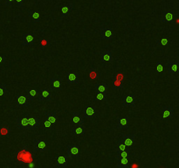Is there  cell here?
Returning <instances> with one entry per match:
<instances>
[{"label": "cell", "mask_w": 179, "mask_h": 168, "mask_svg": "<svg viewBox=\"0 0 179 168\" xmlns=\"http://www.w3.org/2000/svg\"><path fill=\"white\" fill-rule=\"evenodd\" d=\"M55 164L58 167H67L68 166L67 158L65 156H58L55 158Z\"/></svg>", "instance_id": "d6986e66"}, {"label": "cell", "mask_w": 179, "mask_h": 168, "mask_svg": "<svg viewBox=\"0 0 179 168\" xmlns=\"http://www.w3.org/2000/svg\"><path fill=\"white\" fill-rule=\"evenodd\" d=\"M28 16L32 18L33 19V23H38L40 20L39 12L36 11H28Z\"/></svg>", "instance_id": "83f0119b"}, {"label": "cell", "mask_w": 179, "mask_h": 168, "mask_svg": "<svg viewBox=\"0 0 179 168\" xmlns=\"http://www.w3.org/2000/svg\"><path fill=\"white\" fill-rule=\"evenodd\" d=\"M100 35L101 39L110 40L113 39V30L111 27H102L100 30Z\"/></svg>", "instance_id": "7a4b0ae2"}, {"label": "cell", "mask_w": 179, "mask_h": 168, "mask_svg": "<svg viewBox=\"0 0 179 168\" xmlns=\"http://www.w3.org/2000/svg\"><path fill=\"white\" fill-rule=\"evenodd\" d=\"M17 3V5L19 6V7H23L24 6V0H15Z\"/></svg>", "instance_id": "60d3db41"}, {"label": "cell", "mask_w": 179, "mask_h": 168, "mask_svg": "<svg viewBox=\"0 0 179 168\" xmlns=\"http://www.w3.org/2000/svg\"><path fill=\"white\" fill-rule=\"evenodd\" d=\"M101 60L102 63H111L113 61V54L111 50H104L101 53Z\"/></svg>", "instance_id": "3957f363"}, {"label": "cell", "mask_w": 179, "mask_h": 168, "mask_svg": "<svg viewBox=\"0 0 179 168\" xmlns=\"http://www.w3.org/2000/svg\"><path fill=\"white\" fill-rule=\"evenodd\" d=\"M72 132H73V134L74 136L83 135L85 133V127H84V125H82V126H79V127L74 128L72 130Z\"/></svg>", "instance_id": "f1b7e54d"}, {"label": "cell", "mask_w": 179, "mask_h": 168, "mask_svg": "<svg viewBox=\"0 0 179 168\" xmlns=\"http://www.w3.org/2000/svg\"><path fill=\"white\" fill-rule=\"evenodd\" d=\"M6 60V56H0V66L3 62H5Z\"/></svg>", "instance_id": "b9f144b4"}, {"label": "cell", "mask_w": 179, "mask_h": 168, "mask_svg": "<svg viewBox=\"0 0 179 168\" xmlns=\"http://www.w3.org/2000/svg\"><path fill=\"white\" fill-rule=\"evenodd\" d=\"M157 44L161 46H168L169 44V40L168 39H159L157 40Z\"/></svg>", "instance_id": "e575fe53"}, {"label": "cell", "mask_w": 179, "mask_h": 168, "mask_svg": "<svg viewBox=\"0 0 179 168\" xmlns=\"http://www.w3.org/2000/svg\"><path fill=\"white\" fill-rule=\"evenodd\" d=\"M73 124L78 125L79 126L84 125V119L79 116V112H73Z\"/></svg>", "instance_id": "603a6c76"}, {"label": "cell", "mask_w": 179, "mask_h": 168, "mask_svg": "<svg viewBox=\"0 0 179 168\" xmlns=\"http://www.w3.org/2000/svg\"><path fill=\"white\" fill-rule=\"evenodd\" d=\"M112 88L114 90H122L123 89L122 82L117 79H115L114 76H112Z\"/></svg>", "instance_id": "cb8c5ba5"}, {"label": "cell", "mask_w": 179, "mask_h": 168, "mask_svg": "<svg viewBox=\"0 0 179 168\" xmlns=\"http://www.w3.org/2000/svg\"><path fill=\"white\" fill-rule=\"evenodd\" d=\"M50 44H51V42H50L49 39H43L40 40V47L44 48V47H46V46H48Z\"/></svg>", "instance_id": "74e56055"}, {"label": "cell", "mask_w": 179, "mask_h": 168, "mask_svg": "<svg viewBox=\"0 0 179 168\" xmlns=\"http://www.w3.org/2000/svg\"><path fill=\"white\" fill-rule=\"evenodd\" d=\"M45 117H46V119H48L51 123H52V125H54L56 124V122H57V115L55 112H45Z\"/></svg>", "instance_id": "484cf974"}, {"label": "cell", "mask_w": 179, "mask_h": 168, "mask_svg": "<svg viewBox=\"0 0 179 168\" xmlns=\"http://www.w3.org/2000/svg\"><path fill=\"white\" fill-rule=\"evenodd\" d=\"M33 152H44L46 151V143L41 139H33Z\"/></svg>", "instance_id": "6da1fadb"}, {"label": "cell", "mask_w": 179, "mask_h": 168, "mask_svg": "<svg viewBox=\"0 0 179 168\" xmlns=\"http://www.w3.org/2000/svg\"><path fill=\"white\" fill-rule=\"evenodd\" d=\"M174 117V109L171 106H165L162 109V117L163 119L172 118Z\"/></svg>", "instance_id": "8fae6325"}, {"label": "cell", "mask_w": 179, "mask_h": 168, "mask_svg": "<svg viewBox=\"0 0 179 168\" xmlns=\"http://www.w3.org/2000/svg\"><path fill=\"white\" fill-rule=\"evenodd\" d=\"M95 93H107L108 85L106 83H96L94 85Z\"/></svg>", "instance_id": "d4e9b609"}, {"label": "cell", "mask_w": 179, "mask_h": 168, "mask_svg": "<svg viewBox=\"0 0 179 168\" xmlns=\"http://www.w3.org/2000/svg\"><path fill=\"white\" fill-rule=\"evenodd\" d=\"M135 1H137V0H135Z\"/></svg>", "instance_id": "f6af8a7d"}, {"label": "cell", "mask_w": 179, "mask_h": 168, "mask_svg": "<svg viewBox=\"0 0 179 168\" xmlns=\"http://www.w3.org/2000/svg\"><path fill=\"white\" fill-rule=\"evenodd\" d=\"M122 141L125 145L128 147H131L133 145H135V143H136V137L134 133H131V134H128V135H125L122 134Z\"/></svg>", "instance_id": "8992f818"}, {"label": "cell", "mask_w": 179, "mask_h": 168, "mask_svg": "<svg viewBox=\"0 0 179 168\" xmlns=\"http://www.w3.org/2000/svg\"><path fill=\"white\" fill-rule=\"evenodd\" d=\"M115 79H117V80H119V81H123V79H124V75L122 74V73H121V72H117V73H114V75H113Z\"/></svg>", "instance_id": "8d00e7d4"}, {"label": "cell", "mask_w": 179, "mask_h": 168, "mask_svg": "<svg viewBox=\"0 0 179 168\" xmlns=\"http://www.w3.org/2000/svg\"><path fill=\"white\" fill-rule=\"evenodd\" d=\"M79 156H80L79 147L74 145H70L67 146V157L74 158H79Z\"/></svg>", "instance_id": "52a82bcc"}, {"label": "cell", "mask_w": 179, "mask_h": 168, "mask_svg": "<svg viewBox=\"0 0 179 168\" xmlns=\"http://www.w3.org/2000/svg\"><path fill=\"white\" fill-rule=\"evenodd\" d=\"M0 1H1V0H0ZM0 6H1V4H0Z\"/></svg>", "instance_id": "ee69618b"}, {"label": "cell", "mask_w": 179, "mask_h": 168, "mask_svg": "<svg viewBox=\"0 0 179 168\" xmlns=\"http://www.w3.org/2000/svg\"><path fill=\"white\" fill-rule=\"evenodd\" d=\"M16 125L18 129H23V130H29L28 127V118L27 117H21L17 118Z\"/></svg>", "instance_id": "ac0fdd59"}, {"label": "cell", "mask_w": 179, "mask_h": 168, "mask_svg": "<svg viewBox=\"0 0 179 168\" xmlns=\"http://www.w3.org/2000/svg\"><path fill=\"white\" fill-rule=\"evenodd\" d=\"M107 93H96L94 99L95 101H106L107 100Z\"/></svg>", "instance_id": "1f68e13d"}, {"label": "cell", "mask_w": 179, "mask_h": 168, "mask_svg": "<svg viewBox=\"0 0 179 168\" xmlns=\"http://www.w3.org/2000/svg\"><path fill=\"white\" fill-rule=\"evenodd\" d=\"M11 129L7 126H3V125L0 126V135L1 136H8L11 133Z\"/></svg>", "instance_id": "4dcf8cb0"}, {"label": "cell", "mask_w": 179, "mask_h": 168, "mask_svg": "<svg viewBox=\"0 0 179 168\" xmlns=\"http://www.w3.org/2000/svg\"><path fill=\"white\" fill-rule=\"evenodd\" d=\"M96 117V110L93 106H86L83 110L84 118H94Z\"/></svg>", "instance_id": "ba28073f"}, {"label": "cell", "mask_w": 179, "mask_h": 168, "mask_svg": "<svg viewBox=\"0 0 179 168\" xmlns=\"http://www.w3.org/2000/svg\"><path fill=\"white\" fill-rule=\"evenodd\" d=\"M129 125V117H119L117 119V126L118 130H128Z\"/></svg>", "instance_id": "9c48e42d"}, {"label": "cell", "mask_w": 179, "mask_h": 168, "mask_svg": "<svg viewBox=\"0 0 179 168\" xmlns=\"http://www.w3.org/2000/svg\"><path fill=\"white\" fill-rule=\"evenodd\" d=\"M126 149H129V147L125 145L122 140H120L118 142V145H117V152H120V151H124Z\"/></svg>", "instance_id": "836d02e7"}, {"label": "cell", "mask_w": 179, "mask_h": 168, "mask_svg": "<svg viewBox=\"0 0 179 168\" xmlns=\"http://www.w3.org/2000/svg\"><path fill=\"white\" fill-rule=\"evenodd\" d=\"M40 91H41V89H31V90H29L27 94L28 101L29 102H33L34 97L38 96Z\"/></svg>", "instance_id": "4316f807"}, {"label": "cell", "mask_w": 179, "mask_h": 168, "mask_svg": "<svg viewBox=\"0 0 179 168\" xmlns=\"http://www.w3.org/2000/svg\"><path fill=\"white\" fill-rule=\"evenodd\" d=\"M66 81L69 84H79L80 78L77 73H67L66 74Z\"/></svg>", "instance_id": "9a60e30c"}, {"label": "cell", "mask_w": 179, "mask_h": 168, "mask_svg": "<svg viewBox=\"0 0 179 168\" xmlns=\"http://www.w3.org/2000/svg\"><path fill=\"white\" fill-rule=\"evenodd\" d=\"M88 75H89V77H90L91 80H99L101 78V72L98 69H96V68H90Z\"/></svg>", "instance_id": "7402d4cb"}, {"label": "cell", "mask_w": 179, "mask_h": 168, "mask_svg": "<svg viewBox=\"0 0 179 168\" xmlns=\"http://www.w3.org/2000/svg\"><path fill=\"white\" fill-rule=\"evenodd\" d=\"M7 94V86L6 84L0 83V96H5Z\"/></svg>", "instance_id": "d6a6232c"}, {"label": "cell", "mask_w": 179, "mask_h": 168, "mask_svg": "<svg viewBox=\"0 0 179 168\" xmlns=\"http://www.w3.org/2000/svg\"><path fill=\"white\" fill-rule=\"evenodd\" d=\"M40 125V120L38 117H30L28 118V127L29 130H36Z\"/></svg>", "instance_id": "2e32d148"}, {"label": "cell", "mask_w": 179, "mask_h": 168, "mask_svg": "<svg viewBox=\"0 0 179 168\" xmlns=\"http://www.w3.org/2000/svg\"><path fill=\"white\" fill-rule=\"evenodd\" d=\"M129 165V158H117V167L127 168Z\"/></svg>", "instance_id": "44dd1931"}, {"label": "cell", "mask_w": 179, "mask_h": 168, "mask_svg": "<svg viewBox=\"0 0 179 168\" xmlns=\"http://www.w3.org/2000/svg\"><path fill=\"white\" fill-rule=\"evenodd\" d=\"M161 22L163 23H173L174 21V12L171 11H164L162 13Z\"/></svg>", "instance_id": "4fadbf2b"}, {"label": "cell", "mask_w": 179, "mask_h": 168, "mask_svg": "<svg viewBox=\"0 0 179 168\" xmlns=\"http://www.w3.org/2000/svg\"><path fill=\"white\" fill-rule=\"evenodd\" d=\"M14 1H15V0H6V1H5V6H12V4H13Z\"/></svg>", "instance_id": "ab89813d"}, {"label": "cell", "mask_w": 179, "mask_h": 168, "mask_svg": "<svg viewBox=\"0 0 179 168\" xmlns=\"http://www.w3.org/2000/svg\"><path fill=\"white\" fill-rule=\"evenodd\" d=\"M34 43V34L33 33H24L21 37L22 46H29Z\"/></svg>", "instance_id": "277c9868"}, {"label": "cell", "mask_w": 179, "mask_h": 168, "mask_svg": "<svg viewBox=\"0 0 179 168\" xmlns=\"http://www.w3.org/2000/svg\"><path fill=\"white\" fill-rule=\"evenodd\" d=\"M117 158H129L130 157V150L129 148V149H126L124 151H120L117 152Z\"/></svg>", "instance_id": "f546056e"}, {"label": "cell", "mask_w": 179, "mask_h": 168, "mask_svg": "<svg viewBox=\"0 0 179 168\" xmlns=\"http://www.w3.org/2000/svg\"><path fill=\"white\" fill-rule=\"evenodd\" d=\"M38 96L39 102H44V101L49 102V101L52 100V92H51L50 89L46 88V89H43V90L40 91Z\"/></svg>", "instance_id": "30bf717a"}, {"label": "cell", "mask_w": 179, "mask_h": 168, "mask_svg": "<svg viewBox=\"0 0 179 168\" xmlns=\"http://www.w3.org/2000/svg\"><path fill=\"white\" fill-rule=\"evenodd\" d=\"M163 71V64H162V62L161 61H157V63H156V72L157 73V74H160V73H162Z\"/></svg>", "instance_id": "d590c367"}, {"label": "cell", "mask_w": 179, "mask_h": 168, "mask_svg": "<svg viewBox=\"0 0 179 168\" xmlns=\"http://www.w3.org/2000/svg\"><path fill=\"white\" fill-rule=\"evenodd\" d=\"M44 125H45V128H46V130H51V129H52V127H53V126H52V125H52V123H51L48 119H46V118L45 119Z\"/></svg>", "instance_id": "f35d334b"}, {"label": "cell", "mask_w": 179, "mask_h": 168, "mask_svg": "<svg viewBox=\"0 0 179 168\" xmlns=\"http://www.w3.org/2000/svg\"><path fill=\"white\" fill-rule=\"evenodd\" d=\"M74 4L73 3H69V4H67L66 6H61V17L63 18V17H66L70 11H73V9H74Z\"/></svg>", "instance_id": "ffe728a7"}, {"label": "cell", "mask_w": 179, "mask_h": 168, "mask_svg": "<svg viewBox=\"0 0 179 168\" xmlns=\"http://www.w3.org/2000/svg\"><path fill=\"white\" fill-rule=\"evenodd\" d=\"M136 104V96L134 95H125L122 99L123 107H134Z\"/></svg>", "instance_id": "5b68a950"}, {"label": "cell", "mask_w": 179, "mask_h": 168, "mask_svg": "<svg viewBox=\"0 0 179 168\" xmlns=\"http://www.w3.org/2000/svg\"><path fill=\"white\" fill-rule=\"evenodd\" d=\"M51 89L53 90H61L62 88V79L61 78H52L50 80Z\"/></svg>", "instance_id": "7c38bea8"}, {"label": "cell", "mask_w": 179, "mask_h": 168, "mask_svg": "<svg viewBox=\"0 0 179 168\" xmlns=\"http://www.w3.org/2000/svg\"><path fill=\"white\" fill-rule=\"evenodd\" d=\"M16 98L18 106H19V107H28L29 106V101H28L27 96L18 95Z\"/></svg>", "instance_id": "e0dca14e"}, {"label": "cell", "mask_w": 179, "mask_h": 168, "mask_svg": "<svg viewBox=\"0 0 179 168\" xmlns=\"http://www.w3.org/2000/svg\"><path fill=\"white\" fill-rule=\"evenodd\" d=\"M179 72V62L178 61H171L169 60L168 62V74H177Z\"/></svg>", "instance_id": "5bb4252c"}, {"label": "cell", "mask_w": 179, "mask_h": 168, "mask_svg": "<svg viewBox=\"0 0 179 168\" xmlns=\"http://www.w3.org/2000/svg\"><path fill=\"white\" fill-rule=\"evenodd\" d=\"M27 166L28 167H33V166H34V164L33 163V161H32V162H29V164L27 165Z\"/></svg>", "instance_id": "7bdbcfd3"}]
</instances>
